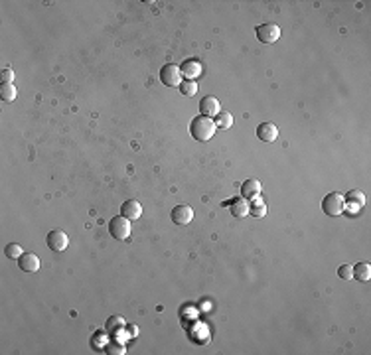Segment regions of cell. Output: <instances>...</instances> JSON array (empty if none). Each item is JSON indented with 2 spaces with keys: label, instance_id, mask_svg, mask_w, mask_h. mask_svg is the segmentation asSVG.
Listing matches in <instances>:
<instances>
[{
  "label": "cell",
  "instance_id": "1",
  "mask_svg": "<svg viewBox=\"0 0 371 355\" xmlns=\"http://www.w3.org/2000/svg\"><path fill=\"white\" fill-rule=\"evenodd\" d=\"M216 120L209 117H204V115H198L190 122V134H192L193 140L198 142H207L214 134H216Z\"/></svg>",
  "mask_w": 371,
  "mask_h": 355
},
{
  "label": "cell",
  "instance_id": "2",
  "mask_svg": "<svg viewBox=\"0 0 371 355\" xmlns=\"http://www.w3.org/2000/svg\"><path fill=\"white\" fill-rule=\"evenodd\" d=\"M109 233L117 241H127L131 237V219H127L125 215H117L109 221Z\"/></svg>",
  "mask_w": 371,
  "mask_h": 355
},
{
  "label": "cell",
  "instance_id": "3",
  "mask_svg": "<svg viewBox=\"0 0 371 355\" xmlns=\"http://www.w3.org/2000/svg\"><path fill=\"white\" fill-rule=\"evenodd\" d=\"M344 209H346V201H344V193L340 191H332L322 200V211L326 215L335 217V215H342Z\"/></svg>",
  "mask_w": 371,
  "mask_h": 355
},
{
  "label": "cell",
  "instance_id": "4",
  "mask_svg": "<svg viewBox=\"0 0 371 355\" xmlns=\"http://www.w3.org/2000/svg\"><path fill=\"white\" fill-rule=\"evenodd\" d=\"M160 81L164 83L166 87H180V83L184 81L182 79V69L174 63H168L160 69Z\"/></svg>",
  "mask_w": 371,
  "mask_h": 355
},
{
  "label": "cell",
  "instance_id": "5",
  "mask_svg": "<svg viewBox=\"0 0 371 355\" xmlns=\"http://www.w3.org/2000/svg\"><path fill=\"white\" fill-rule=\"evenodd\" d=\"M46 243H48V247L54 251V253H61V251H65L67 245H69V237L65 235L61 229H54V231H49L48 237H46Z\"/></svg>",
  "mask_w": 371,
  "mask_h": 355
},
{
  "label": "cell",
  "instance_id": "6",
  "mask_svg": "<svg viewBox=\"0 0 371 355\" xmlns=\"http://www.w3.org/2000/svg\"><path fill=\"white\" fill-rule=\"evenodd\" d=\"M280 38V28L276 24H261L257 26V40L263 44H273Z\"/></svg>",
  "mask_w": 371,
  "mask_h": 355
},
{
  "label": "cell",
  "instance_id": "7",
  "mask_svg": "<svg viewBox=\"0 0 371 355\" xmlns=\"http://www.w3.org/2000/svg\"><path fill=\"white\" fill-rule=\"evenodd\" d=\"M261 189H263L261 182H259L257 177H249V180H245L243 186H241V198L251 201L255 200L257 196H261Z\"/></svg>",
  "mask_w": 371,
  "mask_h": 355
},
{
  "label": "cell",
  "instance_id": "8",
  "mask_svg": "<svg viewBox=\"0 0 371 355\" xmlns=\"http://www.w3.org/2000/svg\"><path fill=\"white\" fill-rule=\"evenodd\" d=\"M170 217L176 225H188L193 219V209L190 205H176L170 213Z\"/></svg>",
  "mask_w": 371,
  "mask_h": 355
},
{
  "label": "cell",
  "instance_id": "9",
  "mask_svg": "<svg viewBox=\"0 0 371 355\" xmlns=\"http://www.w3.org/2000/svg\"><path fill=\"white\" fill-rule=\"evenodd\" d=\"M200 113L204 115V117H217L219 115V101H217L214 95H207L202 99V103H200Z\"/></svg>",
  "mask_w": 371,
  "mask_h": 355
},
{
  "label": "cell",
  "instance_id": "10",
  "mask_svg": "<svg viewBox=\"0 0 371 355\" xmlns=\"http://www.w3.org/2000/svg\"><path fill=\"white\" fill-rule=\"evenodd\" d=\"M257 136H259V140L263 142H275L278 138V129L273 122H261L257 127Z\"/></svg>",
  "mask_w": 371,
  "mask_h": 355
},
{
  "label": "cell",
  "instance_id": "11",
  "mask_svg": "<svg viewBox=\"0 0 371 355\" xmlns=\"http://www.w3.org/2000/svg\"><path fill=\"white\" fill-rule=\"evenodd\" d=\"M18 267H20V271L24 272H38L40 271V257L34 255V253H24L18 259Z\"/></svg>",
  "mask_w": 371,
  "mask_h": 355
},
{
  "label": "cell",
  "instance_id": "12",
  "mask_svg": "<svg viewBox=\"0 0 371 355\" xmlns=\"http://www.w3.org/2000/svg\"><path fill=\"white\" fill-rule=\"evenodd\" d=\"M120 215H125L127 219H138L143 215V205L136 200H129L120 205Z\"/></svg>",
  "mask_w": 371,
  "mask_h": 355
},
{
  "label": "cell",
  "instance_id": "13",
  "mask_svg": "<svg viewBox=\"0 0 371 355\" xmlns=\"http://www.w3.org/2000/svg\"><path fill=\"white\" fill-rule=\"evenodd\" d=\"M344 201H346V207H349L351 211H358V209H361L365 205V196H363V191L354 189V191H349L344 198Z\"/></svg>",
  "mask_w": 371,
  "mask_h": 355
},
{
  "label": "cell",
  "instance_id": "14",
  "mask_svg": "<svg viewBox=\"0 0 371 355\" xmlns=\"http://www.w3.org/2000/svg\"><path fill=\"white\" fill-rule=\"evenodd\" d=\"M125 326H127V322H125L122 316H111L107 319V324H105V330H107L109 335H119V333H122Z\"/></svg>",
  "mask_w": 371,
  "mask_h": 355
},
{
  "label": "cell",
  "instance_id": "15",
  "mask_svg": "<svg viewBox=\"0 0 371 355\" xmlns=\"http://www.w3.org/2000/svg\"><path fill=\"white\" fill-rule=\"evenodd\" d=\"M200 73H202V63L196 59H190L182 65V77L186 75V79H196Z\"/></svg>",
  "mask_w": 371,
  "mask_h": 355
},
{
  "label": "cell",
  "instance_id": "16",
  "mask_svg": "<svg viewBox=\"0 0 371 355\" xmlns=\"http://www.w3.org/2000/svg\"><path fill=\"white\" fill-rule=\"evenodd\" d=\"M229 205H231V209H229V211L233 213L235 217H245V215H249V203H247V200H243V198L233 200Z\"/></svg>",
  "mask_w": 371,
  "mask_h": 355
},
{
  "label": "cell",
  "instance_id": "17",
  "mask_svg": "<svg viewBox=\"0 0 371 355\" xmlns=\"http://www.w3.org/2000/svg\"><path fill=\"white\" fill-rule=\"evenodd\" d=\"M249 213L253 217H264L267 215V203L261 200V196H257L255 200H251L249 203Z\"/></svg>",
  "mask_w": 371,
  "mask_h": 355
},
{
  "label": "cell",
  "instance_id": "18",
  "mask_svg": "<svg viewBox=\"0 0 371 355\" xmlns=\"http://www.w3.org/2000/svg\"><path fill=\"white\" fill-rule=\"evenodd\" d=\"M354 278H358L361 282H367L371 278V267L367 262H359L354 267Z\"/></svg>",
  "mask_w": 371,
  "mask_h": 355
},
{
  "label": "cell",
  "instance_id": "19",
  "mask_svg": "<svg viewBox=\"0 0 371 355\" xmlns=\"http://www.w3.org/2000/svg\"><path fill=\"white\" fill-rule=\"evenodd\" d=\"M16 87H14V83H2L0 85V99L4 101V103H12L14 99H16Z\"/></svg>",
  "mask_w": 371,
  "mask_h": 355
},
{
  "label": "cell",
  "instance_id": "20",
  "mask_svg": "<svg viewBox=\"0 0 371 355\" xmlns=\"http://www.w3.org/2000/svg\"><path fill=\"white\" fill-rule=\"evenodd\" d=\"M216 127L217 129H221V130H227V129H231L233 127V115L231 113H219L217 115V118H216Z\"/></svg>",
  "mask_w": 371,
  "mask_h": 355
},
{
  "label": "cell",
  "instance_id": "21",
  "mask_svg": "<svg viewBox=\"0 0 371 355\" xmlns=\"http://www.w3.org/2000/svg\"><path fill=\"white\" fill-rule=\"evenodd\" d=\"M180 93L186 95V97H193V95L198 93V83L193 81V79H184V81L180 83Z\"/></svg>",
  "mask_w": 371,
  "mask_h": 355
},
{
  "label": "cell",
  "instance_id": "22",
  "mask_svg": "<svg viewBox=\"0 0 371 355\" xmlns=\"http://www.w3.org/2000/svg\"><path fill=\"white\" fill-rule=\"evenodd\" d=\"M6 257L8 259H20L22 255H24V251H22V247L20 245H16V243H10V245H6Z\"/></svg>",
  "mask_w": 371,
  "mask_h": 355
},
{
  "label": "cell",
  "instance_id": "23",
  "mask_svg": "<svg viewBox=\"0 0 371 355\" xmlns=\"http://www.w3.org/2000/svg\"><path fill=\"white\" fill-rule=\"evenodd\" d=\"M105 349H107V353L111 355H120L125 353V345H122V342H111L105 345Z\"/></svg>",
  "mask_w": 371,
  "mask_h": 355
},
{
  "label": "cell",
  "instance_id": "24",
  "mask_svg": "<svg viewBox=\"0 0 371 355\" xmlns=\"http://www.w3.org/2000/svg\"><path fill=\"white\" fill-rule=\"evenodd\" d=\"M338 276L344 278V280H351V278H354V267H351V264H342V267L338 269Z\"/></svg>",
  "mask_w": 371,
  "mask_h": 355
},
{
  "label": "cell",
  "instance_id": "25",
  "mask_svg": "<svg viewBox=\"0 0 371 355\" xmlns=\"http://www.w3.org/2000/svg\"><path fill=\"white\" fill-rule=\"evenodd\" d=\"M12 81H14V71L2 69V83H12Z\"/></svg>",
  "mask_w": 371,
  "mask_h": 355
},
{
  "label": "cell",
  "instance_id": "26",
  "mask_svg": "<svg viewBox=\"0 0 371 355\" xmlns=\"http://www.w3.org/2000/svg\"><path fill=\"white\" fill-rule=\"evenodd\" d=\"M129 331H131V338H134V335H136V333H138V330H136V328H134V326H129Z\"/></svg>",
  "mask_w": 371,
  "mask_h": 355
}]
</instances>
